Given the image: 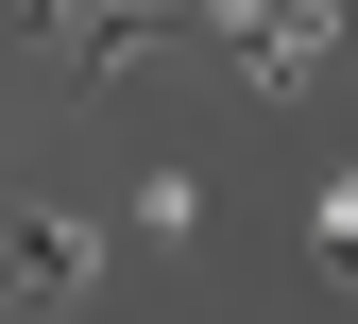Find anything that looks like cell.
Listing matches in <instances>:
<instances>
[{"mask_svg":"<svg viewBox=\"0 0 358 324\" xmlns=\"http://www.w3.org/2000/svg\"><path fill=\"white\" fill-rule=\"evenodd\" d=\"M0 256H17V290H69V273H103V222H69V205H0Z\"/></svg>","mask_w":358,"mask_h":324,"instance_id":"7a4b0ae2","label":"cell"},{"mask_svg":"<svg viewBox=\"0 0 358 324\" xmlns=\"http://www.w3.org/2000/svg\"><path fill=\"white\" fill-rule=\"evenodd\" d=\"M137 239H171V256L205 239V171H137Z\"/></svg>","mask_w":358,"mask_h":324,"instance_id":"3957f363","label":"cell"},{"mask_svg":"<svg viewBox=\"0 0 358 324\" xmlns=\"http://www.w3.org/2000/svg\"><path fill=\"white\" fill-rule=\"evenodd\" d=\"M239 69H256V85H324V69H341V0H256Z\"/></svg>","mask_w":358,"mask_h":324,"instance_id":"6da1fadb","label":"cell"},{"mask_svg":"<svg viewBox=\"0 0 358 324\" xmlns=\"http://www.w3.org/2000/svg\"><path fill=\"white\" fill-rule=\"evenodd\" d=\"M307 239H324V273H341V256H358V154H341V171H324V188H307Z\"/></svg>","mask_w":358,"mask_h":324,"instance_id":"277c9868","label":"cell"}]
</instances>
